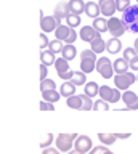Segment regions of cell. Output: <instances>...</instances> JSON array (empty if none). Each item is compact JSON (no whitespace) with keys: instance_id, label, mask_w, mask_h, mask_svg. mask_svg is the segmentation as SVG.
Here are the masks:
<instances>
[{"instance_id":"8","label":"cell","mask_w":138,"mask_h":154,"mask_svg":"<svg viewBox=\"0 0 138 154\" xmlns=\"http://www.w3.org/2000/svg\"><path fill=\"white\" fill-rule=\"evenodd\" d=\"M61 26V21H58L55 16H44V11H40V27L42 32H51L56 31V27Z\"/></svg>"},{"instance_id":"40","label":"cell","mask_w":138,"mask_h":154,"mask_svg":"<svg viewBox=\"0 0 138 154\" xmlns=\"http://www.w3.org/2000/svg\"><path fill=\"white\" fill-rule=\"evenodd\" d=\"M39 106H40V111H55L53 103H48V101H42Z\"/></svg>"},{"instance_id":"46","label":"cell","mask_w":138,"mask_h":154,"mask_svg":"<svg viewBox=\"0 0 138 154\" xmlns=\"http://www.w3.org/2000/svg\"><path fill=\"white\" fill-rule=\"evenodd\" d=\"M116 137H117V138H122V140H125V138H128V137H130V133H116Z\"/></svg>"},{"instance_id":"43","label":"cell","mask_w":138,"mask_h":154,"mask_svg":"<svg viewBox=\"0 0 138 154\" xmlns=\"http://www.w3.org/2000/svg\"><path fill=\"white\" fill-rule=\"evenodd\" d=\"M42 154H60V151H58V148H47L44 149Z\"/></svg>"},{"instance_id":"44","label":"cell","mask_w":138,"mask_h":154,"mask_svg":"<svg viewBox=\"0 0 138 154\" xmlns=\"http://www.w3.org/2000/svg\"><path fill=\"white\" fill-rule=\"evenodd\" d=\"M130 69L132 71H138V56L135 58V60L130 61Z\"/></svg>"},{"instance_id":"15","label":"cell","mask_w":138,"mask_h":154,"mask_svg":"<svg viewBox=\"0 0 138 154\" xmlns=\"http://www.w3.org/2000/svg\"><path fill=\"white\" fill-rule=\"evenodd\" d=\"M85 13H87L88 18L97 19V18H100L98 14L101 13V10H100V5H98V3H95V2H87V3H85Z\"/></svg>"},{"instance_id":"3","label":"cell","mask_w":138,"mask_h":154,"mask_svg":"<svg viewBox=\"0 0 138 154\" xmlns=\"http://www.w3.org/2000/svg\"><path fill=\"white\" fill-rule=\"evenodd\" d=\"M77 137H79L77 133H60L58 137H56V140H55L58 151L69 152L71 148L74 146V141H75V138H77Z\"/></svg>"},{"instance_id":"50","label":"cell","mask_w":138,"mask_h":154,"mask_svg":"<svg viewBox=\"0 0 138 154\" xmlns=\"http://www.w3.org/2000/svg\"><path fill=\"white\" fill-rule=\"evenodd\" d=\"M136 82H138V74H136Z\"/></svg>"},{"instance_id":"27","label":"cell","mask_w":138,"mask_h":154,"mask_svg":"<svg viewBox=\"0 0 138 154\" xmlns=\"http://www.w3.org/2000/svg\"><path fill=\"white\" fill-rule=\"evenodd\" d=\"M69 31H71L69 26H64V24H61V26L56 27L55 35H56V38H58V40H63V42H64L66 37H68V34H69Z\"/></svg>"},{"instance_id":"32","label":"cell","mask_w":138,"mask_h":154,"mask_svg":"<svg viewBox=\"0 0 138 154\" xmlns=\"http://www.w3.org/2000/svg\"><path fill=\"white\" fill-rule=\"evenodd\" d=\"M40 90H42V93L44 91H51V90H56V85L51 79H45L40 82Z\"/></svg>"},{"instance_id":"33","label":"cell","mask_w":138,"mask_h":154,"mask_svg":"<svg viewBox=\"0 0 138 154\" xmlns=\"http://www.w3.org/2000/svg\"><path fill=\"white\" fill-rule=\"evenodd\" d=\"M136 56H138V53H136L135 48L128 47V48H125V50H124V60H125L127 63H130L132 60H135Z\"/></svg>"},{"instance_id":"19","label":"cell","mask_w":138,"mask_h":154,"mask_svg":"<svg viewBox=\"0 0 138 154\" xmlns=\"http://www.w3.org/2000/svg\"><path fill=\"white\" fill-rule=\"evenodd\" d=\"M95 67H97V60H88V58L80 60V71L84 74H90L92 71H95Z\"/></svg>"},{"instance_id":"6","label":"cell","mask_w":138,"mask_h":154,"mask_svg":"<svg viewBox=\"0 0 138 154\" xmlns=\"http://www.w3.org/2000/svg\"><path fill=\"white\" fill-rule=\"evenodd\" d=\"M108 26H109V32H111V35L114 38H119L121 35H124L127 31V26H125V23L122 21V19H119V18H109V21H108Z\"/></svg>"},{"instance_id":"29","label":"cell","mask_w":138,"mask_h":154,"mask_svg":"<svg viewBox=\"0 0 138 154\" xmlns=\"http://www.w3.org/2000/svg\"><path fill=\"white\" fill-rule=\"evenodd\" d=\"M42 96H44V101H48V103H56V101L60 100L61 93H60V91H56V90H51V91H44Z\"/></svg>"},{"instance_id":"45","label":"cell","mask_w":138,"mask_h":154,"mask_svg":"<svg viewBox=\"0 0 138 154\" xmlns=\"http://www.w3.org/2000/svg\"><path fill=\"white\" fill-rule=\"evenodd\" d=\"M72 72H74V71H69V72H66V74H61L60 77H61L63 80H68V79L71 80V79H72Z\"/></svg>"},{"instance_id":"49","label":"cell","mask_w":138,"mask_h":154,"mask_svg":"<svg viewBox=\"0 0 138 154\" xmlns=\"http://www.w3.org/2000/svg\"><path fill=\"white\" fill-rule=\"evenodd\" d=\"M106 154H114V152H111V151H108V152H106Z\"/></svg>"},{"instance_id":"36","label":"cell","mask_w":138,"mask_h":154,"mask_svg":"<svg viewBox=\"0 0 138 154\" xmlns=\"http://www.w3.org/2000/svg\"><path fill=\"white\" fill-rule=\"evenodd\" d=\"M93 109L95 111H108L109 104L104 100H98V101H95V103H93Z\"/></svg>"},{"instance_id":"21","label":"cell","mask_w":138,"mask_h":154,"mask_svg":"<svg viewBox=\"0 0 138 154\" xmlns=\"http://www.w3.org/2000/svg\"><path fill=\"white\" fill-rule=\"evenodd\" d=\"M84 90H85L84 95H87L88 98H93L95 95H100V85L97 84V82H87Z\"/></svg>"},{"instance_id":"7","label":"cell","mask_w":138,"mask_h":154,"mask_svg":"<svg viewBox=\"0 0 138 154\" xmlns=\"http://www.w3.org/2000/svg\"><path fill=\"white\" fill-rule=\"evenodd\" d=\"M100 96L101 100H104L106 103H117L121 100V90L117 88H111L108 85H103L100 87Z\"/></svg>"},{"instance_id":"42","label":"cell","mask_w":138,"mask_h":154,"mask_svg":"<svg viewBox=\"0 0 138 154\" xmlns=\"http://www.w3.org/2000/svg\"><path fill=\"white\" fill-rule=\"evenodd\" d=\"M48 66H45V64H40V82L42 80H45L47 79V75H48V69H47Z\"/></svg>"},{"instance_id":"37","label":"cell","mask_w":138,"mask_h":154,"mask_svg":"<svg viewBox=\"0 0 138 154\" xmlns=\"http://www.w3.org/2000/svg\"><path fill=\"white\" fill-rule=\"evenodd\" d=\"M85 58H88V60H97V53L92 51V50H82V53H80V60H85Z\"/></svg>"},{"instance_id":"16","label":"cell","mask_w":138,"mask_h":154,"mask_svg":"<svg viewBox=\"0 0 138 154\" xmlns=\"http://www.w3.org/2000/svg\"><path fill=\"white\" fill-rule=\"evenodd\" d=\"M60 93H61V96L71 98V96L75 95V85H74L71 80H69V82H64V84L60 87Z\"/></svg>"},{"instance_id":"5","label":"cell","mask_w":138,"mask_h":154,"mask_svg":"<svg viewBox=\"0 0 138 154\" xmlns=\"http://www.w3.org/2000/svg\"><path fill=\"white\" fill-rule=\"evenodd\" d=\"M97 71L103 79H111L112 74H114V66L106 56H101V58H98V61H97Z\"/></svg>"},{"instance_id":"11","label":"cell","mask_w":138,"mask_h":154,"mask_svg":"<svg viewBox=\"0 0 138 154\" xmlns=\"http://www.w3.org/2000/svg\"><path fill=\"white\" fill-rule=\"evenodd\" d=\"M79 37L82 38L84 42L92 43L95 38H98V37H101V35H100V32L95 31L93 26H84L82 29H80V32H79Z\"/></svg>"},{"instance_id":"2","label":"cell","mask_w":138,"mask_h":154,"mask_svg":"<svg viewBox=\"0 0 138 154\" xmlns=\"http://www.w3.org/2000/svg\"><path fill=\"white\" fill-rule=\"evenodd\" d=\"M122 21L125 23L127 31L138 34V5H132V7L122 14Z\"/></svg>"},{"instance_id":"18","label":"cell","mask_w":138,"mask_h":154,"mask_svg":"<svg viewBox=\"0 0 138 154\" xmlns=\"http://www.w3.org/2000/svg\"><path fill=\"white\" fill-rule=\"evenodd\" d=\"M40 61H42V64H45V66H51L53 64L55 66V53L53 51H50V50H42L40 51Z\"/></svg>"},{"instance_id":"41","label":"cell","mask_w":138,"mask_h":154,"mask_svg":"<svg viewBox=\"0 0 138 154\" xmlns=\"http://www.w3.org/2000/svg\"><path fill=\"white\" fill-rule=\"evenodd\" d=\"M48 45H50V40H48V37H47L45 34L42 32V34H40V48L44 50V48H47Z\"/></svg>"},{"instance_id":"20","label":"cell","mask_w":138,"mask_h":154,"mask_svg":"<svg viewBox=\"0 0 138 154\" xmlns=\"http://www.w3.org/2000/svg\"><path fill=\"white\" fill-rule=\"evenodd\" d=\"M121 48H122V45H121V40H119V38L112 37L106 42V50L111 53V55H117V53L121 51Z\"/></svg>"},{"instance_id":"23","label":"cell","mask_w":138,"mask_h":154,"mask_svg":"<svg viewBox=\"0 0 138 154\" xmlns=\"http://www.w3.org/2000/svg\"><path fill=\"white\" fill-rule=\"evenodd\" d=\"M55 67H56V72H58V75L61 74H66V72H69V61H66L64 58H58L55 63Z\"/></svg>"},{"instance_id":"4","label":"cell","mask_w":138,"mask_h":154,"mask_svg":"<svg viewBox=\"0 0 138 154\" xmlns=\"http://www.w3.org/2000/svg\"><path fill=\"white\" fill-rule=\"evenodd\" d=\"M136 80V75L133 74V72H125V74H119L114 77V84H116V88L117 90H124V91H127L128 90V87H130L133 82Z\"/></svg>"},{"instance_id":"28","label":"cell","mask_w":138,"mask_h":154,"mask_svg":"<svg viewBox=\"0 0 138 154\" xmlns=\"http://www.w3.org/2000/svg\"><path fill=\"white\" fill-rule=\"evenodd\" d=\"M98 138H100V141H101L103 144H112V143H116V140H117V137H116V133H98Z\"/></svg>"},{"instance_id":"13","label":"cell","mask_w":138,"mask_h":154,"mask_svg":"<svg viewBox=\"0 0 138 154\" xmlns=\"http://www.w3.org/2000/svg\"><path fill=\"white\" fill-rule=\"evenodd\" d=\"M69 5H68V2H60L58 5L55 7V11H53V16L58 19V21H61V19H66L69 16Z\"/></svg>"},{"instance_id":"9","label":"cell","mask_w":138,"mask_h":154,"mask_svg":"<svg viewBox=\"0 0 138 154\" xmlns=\"http://www.w3.org/2000/svg\"><path fill=\"white\" fill-rule=\"evenodd\" d=\"M74 148H75V151H79V152H90L92 151V140H90V137H87V135H79L77 138H75V141H74Z\"/></svg>"},{"instance_id":"17","label":"cell","mask_w":138,"mask_h":154,"mask_svg":"<svg viewBox=\"0 0 138 154\" xmlns=\"http://www.w3.org/2000/svg\"><path fill=\"white\" fill-rule=\"evenodd\" d=\"M68 5H69V11L74 13V14H80L82 11H85L84 0H69Z\"/></svg>"},{"instance_id":"47","label":"cell","mask_w":138,"mask_h":154,"mask_svg":"<svg viewBox=\"0 0 138 154\" xmlns=\"http://www.w3.org/2000/svg\"><path fill=\"white\" fill-rule=\"evenodd\" d=\"M133 48H135V50H136V53H138V38L135 40V45H133Z\"/></svg>"},{"instance_id":"31","label":"cell","mask_w":138,"mask_h":154,"mask_svg":"<svg viewBox=\"0 0 138 154\" xmlns=\"http://www.w3.org/2000/svg\"><path fill=\"white\" fill-rule=\"evenodd\" d=\"M66 23H68V26L69 27H77L80 26V16L79 14H74V13H69V16L66 18Z\"/></svg>"},{"instance_id":"48","label":"cell","mask_w":138,"mask_h":154,"mask_svg":"<svg viewBox=\"0 0 138 154\" xmlns=\"http://www.w3.org/2000/svg\"><path fill=\"white\" fill-rule=\"evenodd\" d=\"M68 154H82V152H79V151H75V149H74V151H69Z\"/></svg>"},{"instance_id":"38","label":"cell","mask_w":138,"mask_h":154,"mask_svg":"<svg viewBox=\"0 0 138 154\" xmlns=\"http://www.w3.org/2000/svg\"><path fill=\"white\" fill-rule=\"evenodd\" d=\"M75 38H77V32H75L74 29L71 27V31H69V34H68V37H66V40H64V42L68 43V45H72Z\"/></svg>"},{"instance_id":"25","label":"cell","mask_w":138,"mask_h":154,"mask_svg":"<svg viewBox=\"0 0 138 154\" xmlns=\"http://www.w3.org/2000/svg\"><path fill=\"white\" fill-rule=\"evenodd\" d=\"M61 55H63V58L66 61H71V60H74V58H75V55H77V50H75L74 45H68V43H66L64 48H63V51H61Z\"/></svg>"},{"instance_id":"1","label":"cell","mask_w":138,"mask_h":154,"mask_svg":"<svg viewBox=\"0 0 138 154\" xmlns=\"http://www.w3.org/2000/svg\"><path fill=\"white\" fill-rule=\"evenodd\" d=\"M66 104L72 109H80V111H90L93 109V101L87 95H74L66 100Z\"/></svg>"},{"instance_id":"22","label":"cell","mask_w":138,"mask_h":154,"mask_svg":"<svg viewBox=\"0 0 138 154\" xmlns=\"http://www.w3.org/2000/svg\"><path fill=\"white\" fill-rule=\"evenodd\" d=\"M93 29L97 32H108L109 31V26H108V19L106 18H97L93 21Z\"/></svg>"},{"instance_id":"14","label":"cell","mask_w":138,"mask_h":154,"mask_svg":"<svg viewBox=\"0 0 138 154\" xmlns=\"http://www.w3.org/2000/svg\"><path fill=\"white\" fill-rule=\"evenodd\" d=\"M112 66H114V72H117V75L125 74V72H128V69H130V63H127L124 58H117Z\"/></svg>"},{"instance_id":"30","label":"cell","mask_w":138,"mask_h":154,"mask_svg":"<svg viewBox=\"0 0 138 154\" xmlns=\"http://www.w3.org/2000/svg\"><path fill=\"white\" fill-rule=\"evenodd\" d=\"M63 48H64V43H63V40H58V38L51 40L50 45H48V50L53 51V53H61V51H63Z\"/></svg>"},{"instance_id":"10","label":"cell","mask_w":138,"mask_h":154,"mask_svg":"<svg viewBox=\"0 0 138 154\" xmlns=\"http://www.w3.org/2000/svg\"><path fill=\"white\" fill-rule=\"evenodd\" d=\"M98 5H100V10H101V14H104V16L112 18V14L117 11L116 0H100Z\"/></svg>"},{"instance_id":"24","label":"cell","mask_w":138,"mask_h":154,"mask_svg":"<svg viewBox=\"0 0 138 154\" xmlns=\"http://www.w3.org/2000/svg\"><path fill=\"white\" fill-rule=\"evenodd\" d=\"M71 82H72L75 87H77V85H85V84H87V74H84L82 71H74Z\"/></svg>"},{"instance_id":"35","label":"cell","mask_w":138,"mask_h":154,"mask_svg":"<svg viewBox=\"0 0 138 154\" xmlns=\"http://www.w3.org/2000/svg\"><path fill=\"white\" fill-rule=\"evenodd\" d=\"M51 143H53V133H45V137H42L40 148L42 149H47V148H50Z\"/></svg>"},{"instance_id":"34","label":"cell","mask_w":138,"mask_h":154,"mask_svg":"<svg viewBox=\"0 0 138 154\" xmlns=\"http://www.w3.org/2000/svg\"><path fill=\"white\" fill-rule=\"evenodd\" d=\"M116 7H117V11L125 13L132 5H130V0H116Z\"/></svg>"},{"instance_id":"39","label":"cell","mask_w":138,"mask_h":154,"mask_svg":"<svg viewBox=\"0 0 138 154\" xmlns=\"http://www.w3.org/2000/svg\"><path fill=\"white\" fill-rule=\"evenodd\" d=\"M108 151H109V149H108L106 146H104V144H101V146H95V148H93L88 154H106Z\"/></svg>"},{"instance_id":"26","label":"cell","mask_w":138,"mask_h":154,"mask_svg":"<svg viewBox=\"0 0 138 154\" xmlns=\"http://www.w3.org/2000/svg\"><path fill=\"white\" fill-rule=\"evenodd\" d=\"M90 45H92V48H90V50L95 51V53H103L104 50H106V42H104L101 37L95 38V40L90 43Z\"/></svg>"},{"instance_id":"12","label":"cell","mask_w":138,"mask_h":154,"mask_svg":"<svg viewBox=\"0 0 138 154\" xmlns=\"http://www.w3.org/2000/svg\"><path fill=\"white\" fill-rule=\"evenodd\" d=\"M122 101L125 103L127 109H132V111H136L138 109V95L133 93V91L127 90L122 93Z\"/></svg>"}]
</instances>
